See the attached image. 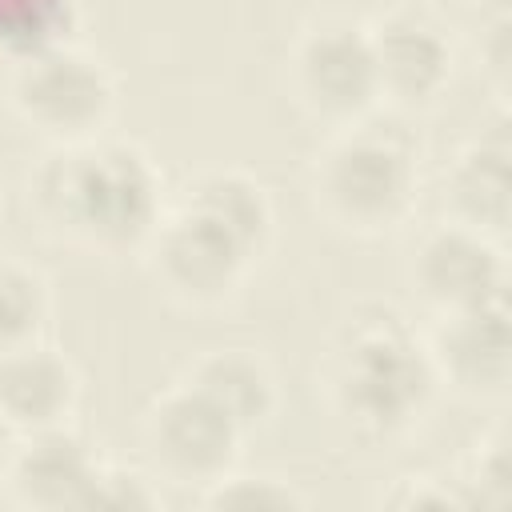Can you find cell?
Returning a JSON list of instances; mask_svg holds the SVG:
<instances>
[{
  "label": "cell",
  "mask_w": 512,
  "mask_h": 512,
  "mask_svg": "<svg viewBox=\"0 0 512 512\" xmlns=\"http://www.w3.org/2000/svg\"><path fill=\"white\" fill-rule=\"evenodd\" d=\"M428 364L464 396H500L512 376V332L504 296L476 308L444 312Z\"/></svg>",
  "instance_id": "9c48e42d"
},
{
  "label": "cell",
  "mask_w": 512,
  "mask_h": 512,
  "mask_svg": "<svg viewBox=\"0 0 512 512\" xmlns=\"http://www.w3.org/2000/svg\"><path fill=\"white\" fill-rule=\"evenodd\" d=\"M36 212L60 236L120 252L148 244L160 224V180L132 144H64L32 184Z\"/></svg>",
  "instance_id": "6da1fadb"
},
{
  "label": "cell",
  "mask_w": 512,
  "mask_h": 512,
  "mask_svg": "<svg viewBox=\"0 0 512 512\" xmlns=\"http://www.w3.org/2000/svg\"><path fill=\"white\" fill-rule=\"evenodd\" d=\"M388 504H396V508H460L464 500L452 496L448 488H440V484L428 480V476H408V480H404V492L388 496Z\"/></svg>",
  "instance_id": "7402d4cb"
},
{
  "label": "cell",
  "mask_w": 512,
  "mask_h": 512,
  "mask_svg": "<svg viewBox=\"0 0 512 512\" xmlns=\"http://www.w3.org/2000/svg\"><path fill=\"white\" fill-rule=\"evenodd\" d=\"M8 96L24 124L60 144L92 140L116 104L108 72L72 44H48L20 56Z\"/></svg>",
  "instance_id": "277c9868"
},
{
  "label": "cell",
  "mask_w": 512,
  "mask_h": 512,
  "mask_svg": "<svg viewBox=\"0 0 512 512\" xmlns=\"http://www.w3.org/2000/svg\"><path fill=\"white\" fill-rule=\"evenodd\" d=\"M156 504H160V492L152 488L148 476L128 468H104V464L96 468V480L84 500V508H112V512H144Z\"/></svg>",
  "instance_id": "ffe728a7"
},
{
  "label": "cell",
  "mask_w": 512,
  "mask_h": 512,
  "mask_svg": "<svg viewBox=\"0 0 512 512\" xmlns=\"http://www.w3.org/2000/svg\"><path fill=\"white\" fill-rule=\"evenodd\" d=\"M296 100L328 124H360L380 100L368 32L352 24H320L292 52Z\"/></svg>",
  "instance_id": "8992f818"
},
{
  "label": "cell",
  "mask_w": 512,
  "mask_h": 512,
  "mask_svg": "<svg viewBox=\"0 0 512 512\" xmlns=\"http://www.w3.org/2000/svg\"><path fill=\"white\" fill-rule=\"evenodd\" d=\"M184 208L200 212L204 220H212L220 232H228L248 260L260 256L268 248L272 236V204L264 196V188L232 168H216V172H200L184 184Z\"/></svg>",
  "instance_id": "5bb4252c"
},
{
  "label": "cell",
  "mask_w": 512,
  "mask_h": 512,
  "mask_svg": "<svg viewBox=\"0 0 512 512\" xmlns=\"http://www.w3.org/2000/svg\"><path fill=\"white\" fill-rule=\"evenodd\" d=\"M312 192L332 224L364 236L388 232L416 204V156L392 132L352 124L316 156Z\"/></svg>",
  "instance_id": "3957f363"
},
{
  "label": "cell",
  "mask_w": 512,
  "mask_h": 512,
  "mask_svg": "<svg viewBox=\"0 0 512 512\" xmlns=\"http://www.w3.org/2000/svg\"><path fill=\"white\" fill-rule=\"evenodd\" d=\"M412 280L428 304L440 312H460L504 296V260L484 232L452 220L416 244Z\"/></svg>",
  "instance_id": "ba28073f"
},
{
  "label": "cell",
  "mask_w": 512,
  "mask_h": 512,
  "mask_svg": "<svg viewBox=\"0 0 512 512\" xmlns=\"http://www.w3.org/2000/svg\"><path fill=\"white\" fill-rule=\"evenodd\" d=\"M80 396L76 372L64 356L40 344L0 348V424L8 432L56 428L72 416Z\"/></svg>",
  "instance_id": "8fae6325"
},
{
  "label": "cell",
  "mask_w": 512,
  "mask_h": 512,
  "mask_svg": "<svg viewBox=\"0 0 512 512\" xmlns=\"http://www.w3.org/2000/svg\"><path fill=\"white\" fill-rule=\"evenodd\" d=\"M192 388H200L216 408H224L240 432L264 424L276 408V384L260 356L244 348H216L188 364L184 376Z\"/></svg>",
  "instance_id": "9a60e30c"
},
{
  "label": "cell",
  "mask_w": 512,
  "mask_h": 512,
  "mask_svg": "<svg viewBox=\"0 0 512 512\" xmlns=\"http://www.w3.org/2000/svg\"><path fill=\"white\" fill-rule=\"evenodd\" d=\"M144 448L152 468L172 484H216L232 472L240 428L200 388L180 380L144 412Z\"/></svg>",
  "instance_id": "5b68a950"
},
{
  "label": "cell",
  "mask_w": 512,
  "mask_h": 512,
  "mask_svg": "<svg viewBox=\"0 0 512 512\" xmlns=\"http://www.w3.org/2000/svg\"><path fill=\"white\" fill-rule=\"evenodd\" d=\"M204 504L216 512H288V508H304L308 496L276 476H232L228 472L216 484H208Z\"/></svg>",
  "instance_id": "e0dca14e"
},
{
  "label": "cell",
  "mask_w": 512,
  "mask_h": 512,
  "mask_svg": "<svg viewBox=\"0 0 512 512\" xmlns=\"http://www.w3.org/2000/svg\"><path fill=\"white\" fill-rule=\"evenodd\" d=\"M380 100L400 108L432 104L448 84V44L416 16H388L368 32Z\"/></svg>",
  "instance_id": "7c38bea8"
},
{
  "label": "cell",
  "mask_w": 512,
  "mask_h": 512,
  "mask_svg": "<svg viewBox=\"0 0 512 512\" xmlns=\"http://www.w3.org/2000/svg\"><path fill=\"white\" fill-rule=\"evenodd\" d=\"M472 488L468 504H488V508H504L512 500V460H508V436L496 432L488 440L476 444V456H472V472L464 480Z\"/></svg>",
  "instance_id": "d6986e66"
},
{
  "label": "cell",
  "mask_w": 512,
  "mask_h": 512,
  "mask_svg": "<svg viewBox=\"0 0 512 512\" xmlns=\"http://www.w3.org/2000/svg\"><path fill=\"white\" fill-rule=\"evenodd\" d=\"M444 204L456 224H468L484 236L508 228L512 216V152L504 132L480 136L456 152L444 172Z\"/></svg>",
  "instance_id": "4fadbf2b"
},
{
  "label": "cell",
  "mask_w": 512,
  "mask_h": 512,
  "mask_svg": "<svg viewBox=\"0 0 512 512\" xmlns=\"http://www.w3.org/2000/svg\"><path fill=\"white\" fill-rule=\"evenodd\" d=\"M64 24V0H0V48L28 56L56 40Z\"/></svg>",
  "instance_id": "ac0fdd59"
},
{
  "label": "cell",
  "mask_w": 512,
  "mask_h": 512,
  "mask_svg": "<svg viewBox=\"0 0 512 512\" xmlns=\"http://www.w3.org/2000/svg\"><path fill=\"white\" fill-rule=\"evenodd\" d=\"M44 316H48L44 280L24 264L0 260V348L36 340Z\"/></svg>",
  "instance_id": "2e32d148"
},
{
  "label": "cell",
  "mask_w": 512,
  "mask_h": 512,
  "mask_svg": "<svg viewBox=\"0 0 512 512\" xmlns=\"http://www.w3.org/2000/svg\"><path fill=\"white\" fill-rule=\"evenodd\" d=\"M508 32H512L508 12H496L484 24V32H480V68H484V76L500 92L508 88V76H512V44H508Z\"/></svg>",
  "instance_id": "44dd1931"
},
{
  "label": "cell",
  "mask_w": 512,
  "mask_h": 512,
  "mask_svg": "<svg viewBox=\"0 0 512 512\" xmlns=\"http://www.w3.org/2000/svg\"><path fill=\"white\" fill-rule=\"evenodd\" d=\"M96 456L64 424L24 432L8 456V488L28 508H84L96 480Z\"/></svg>",
  "instance_id": "30bf717a"
},
{
  "label": "cell",
  "mask_w": 512,
  "mask_h": 512,
  "mask_svg": "<svg viewBox=\"0 0 512 512\" xmlns=\"http://www.w3.org/2000/svg\"><path fill=\"white\" fill-rule=\"evenodd\" d=\"M432 364L396 312L352 316L328 352L324 384L340 416L364 432L408 428L432 392Z\"/></svg>",
  "instance_id": "7a4b0ae2"
},
{
  "label": "cell",
  "mask_w": 512,
  "mask_h": 512,
  "mask_svg": "<svg viewBox=\"0 0 512 512\" xmlns=\"http://www.w3.org/2000/svg\"><path fill=\"white\" fill-rule=\"evenodd\" d=\"M148 268L160 288L184 304H216L236 292L248 252L192 208H176L148 236Z\"/></svg>",
  "instance_id": "52a82bcc"
}]
</instances>
